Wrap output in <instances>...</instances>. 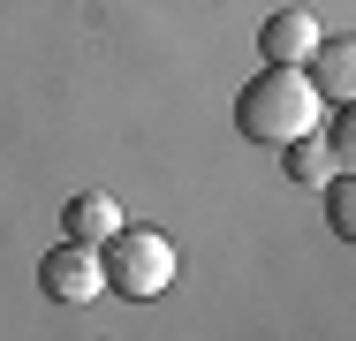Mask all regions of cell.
Wrapping results in <instances>:
<instances>
[{"instance_id":"obj_1","label":"cell","mask_w":356,"mask_h":341,"mask_svg":"<svg viewBox=\"0 0 356 341\" xmlns=\"http://www.w3.org/2000/svg\"><path fill=\"white\" fill-rule=\"evenodd\" d=\"M235 129L258 136V144H296V136L318 129V84L311 68H288V61H266L243 99H235Z\"/></svg>"},{"instance_id":"obj_2","label":"cell","mask_w":356,"mask_h":341,"mask_svg":"<svg viewBox=\"0 0 356 341\" xmlns=\"http://www.w3.org/2000/svg\"><path fill=\"white\" fill-rule=\"evenodd\" d=\"M99 258H106V288H122L129 303L167 296V288H175V273H182L175 243H167L159 228H137V220H122V228L99 243Z\"/></svg>"},{"instance_id":"obj_3","label":"cell","mask_w":356,"mask_h":341,"mask_svg":"<svg viewBox=\"0 0 356 341\" xmlns=\"http://www.w3.org/2000/svg\"><path fill=\"white\" fill-rule=\"evenodd\" d=\"M38 288H46V296H54V303H99V296H106V258H99V243H54V251H46V266H38Z\"/></svg>"},{"instance_id":"obj_4","label":"cell","mask_w":356,"mask_h":341,"mask_svg":"<svg viewBox=\"0 0 356 341\" xmlns=\"http://www.w3.org/2000/svg\"><path fill=\"white\" fill-rule=\"evenodd\" d=\"M318 15L311 8H281V15H266V31H258V54L266 61H288V68H303L311 54H318Z\"/></svg>"},{"instance_id":"obj_5","label":"cell","mask_w":356,"mask_h":341,"mask_svg":"<svg viewBox=\"0 0 356 341\" xmlns=\"http://www.w3.org/2000/svg\"><path fill=\"white\" fill-rule=\"evenodd\" d=\"M311 84H318V99H356V38H318Z\"/></svg>"},{"instance_id":"obj_6","label":"cell","mask_w":356,"mask_h":341,"mask_svg":"<svg viewBox=\"0 0 356 341\" xmlns=\"http://www.w3.org/2000/svg\"><path fill=\"white\" fill-rule=\"evenodd\" d=\"M114 228H122V205L106 198V190H83V198L69 205V235L76 243H106Z\"/></svg>"},{"instance_id":"obj_7","label":"cell","mask_w":356,"mask_h":341,"mask_svg":"<svg viewBox=\"0 0 356 341\" xmlns=\"http://www.w3.org/2000/svg\"><path fill=\"white\" fill-rule=\"evenodd\" d=\"M281 152H288V175H296V182H318V190H326V182L341 175V167H334V152H326L318 136H296V144H281Z\"/></svg>"},{"instance_id":"obj_8","label":"cell","mask_w":356,"mask_h":341,"mask_svg":"<svg viewBox=\"0 0 356 341\" xmlns=\"http://www.w3.org/2000/svg\"><path fill=\"white\" fill-rule=\"evenodd\" d=\"M326 220H334V235H341V243H356V175H349V167L326 182Z\"/></svg>"},{"instance_id":"obj_9","label":"cell","mask_w":356,"mask_h":341,"mask_svg":"<svg viewBox=\"0 0 356 341\" xmlns=\"http://www.w3.org/2000/svg\"><path fill=\"white\" fill-rule=\"evenodd\" d=\"M326 152H334V167L356 175V99H341V122H334V136H326Z\"/></svg>"}]
</instances>
